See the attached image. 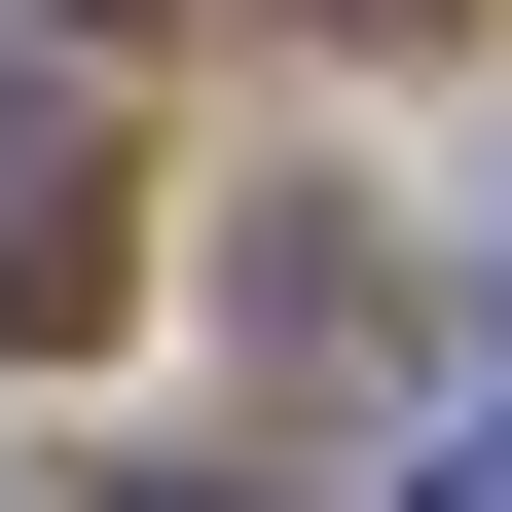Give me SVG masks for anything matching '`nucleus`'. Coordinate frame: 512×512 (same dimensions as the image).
Masks as SVG:
<instances>
[{"label": "nucleus", "mask_w": 512, "mask_h": 512, "mask_svg": "<svg viewBox=\"0 0 512 512\" xmlns=\"http://www.w3.org/2000/svg\"><path fill=\"white\" fill-rule=\"evenodd\" d=\"M0 330H110V147L0 110Z\"/></svg>", "instance_id": "obj_1"}, {"label": "nucleus", "mask_w": 512, "mask_h": 512, "mask_svg": "<svg viewBox=\"0 0 512 512\" xmlns=\"http://www.w3.org/2000/svg\"><path fill=\"white\" fill-rule=\"evenodd\" d=\"M403 512H512V403H476V439H403Z\"/></svg>", "instance_id": "obj_2"}, {"label": "nucleus", "mask_w": 512, "mask_h": 512, "mask_svg": "<svg viewBox=\"0 0 512 512\" xmlns=\"http://www.w3.org/2000/svg\"><path fill=\"white\" fill-rule=\"evenodd\" d=\"M74 512H256V476H74Z\"/></svg>", "instance_id": "obj_3"}, {"label": "nucleus", "mask_w": 512, "mask_h": 512, "mask_svg": "<svg viewBox=\"0 0 512 512\" xmlns=\"http://www.w3.org/2000/svg\"><path fill=\"white\" fill-rule=\"evenodd\" d=\"M366 37H403V0H366Z\"/></svg>", "instance_id": "obj_4"}, {"label": "nucleus", "mask_w": 512, "mask_h": 512, "mask_svg": "<svg viewBox=\"0 0 512 512\" xmlns=\"http://www.w3.org/2000/svg\"><path fill=\"white\" fill-rule=\"evenodd\" d=\"M476 256H512V220H476Z\"/></svg>", "instance_id": "obj_5"}]
</instances>
